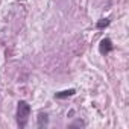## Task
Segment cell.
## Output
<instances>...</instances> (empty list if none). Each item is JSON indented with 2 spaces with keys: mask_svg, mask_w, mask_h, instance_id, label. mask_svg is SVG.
<instances>
[{
  "mask_svg": "<svg viewBox=\"0 0 129 129\" xmlns=\"http://www.w3.org/2000/svg\"><path fill=\"white\" fill-rule=\"evenodd\" d=\"M109 23H111V20H109V18H100V20L96 23V27L102 30V29H106V27L109 26Z\"/></svg>",
  "mask_w": 129,
  "mask_h": 129,
  "instance_id": "5",
  "label": "cell"
},
{
  "mask_svg": "<svg viewBox=\"0 0 129 129\" xmlns=\"http://www.w3.org/2000/svg\"><path fill=\"white\" fill-rule=\"evenodd\" d=\"M112 50H114L112 41H111L109 38H103V40L100 41V44H99V52H100L102 55H108V53H111Z\"/></svg>",
  "mask_w": 129,
  "mask_h": 129,
  "instance_id": "2",
  "label": "cell"
},
{
  "mask_svg": "<svg viewBox=\"0 0 129 129\" xmlns=\"http://www.w3.org/2000/svg\"><path fill=\"white\" fill-rule=\"evenodd\" d=\"M37 124H38V127H46L47 124H49V115L46 114V112H40L38 114V118H37Z\"/></svg>",
  "mask_w": 129,
  "mask_h": 129,
  "instance_id": "3",
  "label": "cell"
},
{
  "mask_svg": "<svg viewBox=\"0 0 129 129\" xmlns=\"http://www.w3.org/2000/svg\"><path fill=\"white\" fill-rule=\"evenodd\" d=\"M85 126H87V123L84 120H81V118H78V120H75L73 123L69 124V127H85Z\"/></svg>",
  "mask_w": 129,
  "mask_h": 129,
  "instance_id": "6",
  "label": "cell"
},
{
  "mask_svg": "<svg viewBox=\"0 0 129 129\" xmlns=\"http://www.w3.org/2000/svg\"><path fill=\"white\" fill-rule=\"evenodd\" d=\"M29 115H30V105L26 100H20L17 103V124L18 127H26L27 121H29Z\"/></svg>",
  "mask_w": 129,
  "mask_h": 129,
  "instance_id": "1",
  "label": "cell"
},
{
  "mask_svg": "<svg viewBox=\"0 0 129 129\" xmlns=\"http://www.w3.org/2000/svg\"><path fill=\"white\" fill-rule=\"evenodd\" d=\"M75 94H76V91H75L73 88H70V90H64V91L56 93V94H55V99H67V97H72V96H75Z\"/></svg>",
  "mask_w": 129,
  "mask_h": 129,
  "instance_id": "4",
  "label": "cell"
}]
</instances>
